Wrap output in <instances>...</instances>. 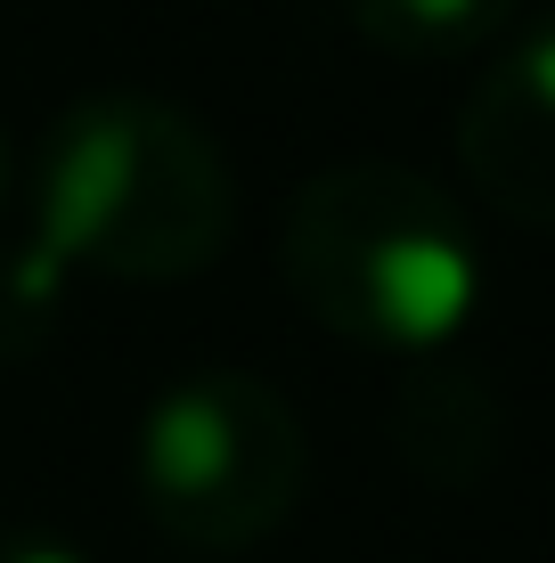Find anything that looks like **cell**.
Returning a JSON list of instances; mask_svg holds the SVG:
<instances>
[{
	"mask_svg": "<svg viewBox=\"0 0 555 563\" xmlns=\"http://www.w3.org/2000/svg\"><path fill=\"white\" fill-rule=\"evenodd\" d=\"M392 441L417 474L433 482H466L482 474L490 450H499V409L474 376H417L392 409Z\"/></svg>",
	"mask_w": 555,
	"mask_h": 563,
	"instance_id": "5",
	"label": "cell"
},
{
	"mask_svg": "<svg viewBox=\"0 0 555 563\" xmlns=\"http://www.w3.org/2000/svg\"><path fill=\"white\" fill-rule=\"evenodd\" d=\"M311 441L278 384L245 367H197L140 424V507L197 555H237L295 515Z\"/></svg>",
	"mask_w": 555,
	"mask_h": 563,
	"instance_id": "3",
	"label": "cell"
},
{
	"mask_svg": "<svg viewBox=\"0 0 555 563\" xmlns=\"http://www.w3.org/2000/svg\"><path fill=\"white\" fill-rule=\"evenodd\" d=\"M237 197H229L221 147L197 114L99 90L74 99L33 147L25 238L66 278H188L229 245Z\"/></svg>",
	"mask_w": 555,
	"mask_h": 563,
	"instance_id": "1",
	"label": "cell"
},
{
	"mask_svg": "<svg viewBox=\"0 0 555 563\" xmlns=\"http://www.w3.org/2000/svg\"><path fill=\"white\" fill-rule=\"evenodd\" d=\"M0 188H9V155H0Z\"/></svg>",
	"mask_w": 555,
	"mask_h": 563,
	"instance_id": "9",
	"label": "cell"
},
{
	"mask_svg": "<svg viewBox=\"0 0 555 563\" xmlns=\"http://www.w3.org/2000/svg\"><path fill=\"white\" fill-rule=\"evenodd\" d=\"M278 262L328 335L376 352H433L482 302V254L457 197L385 155L311 172L286 205Z\"/></svg>",
	"mask_w": 555,
	"mask_h": 563,
	"instance_id": "2",
	"label": "cell"
},
{
	"mask_svg": "<svg viewBox=\"0 0 555 563\" xmlns=\"http://www.w3.org/2000/svg\"><path fill=\"white\" fill-rule=\"evenodd\" d=\"M0 563H90L74 539L57 531H25V522H0Z\"/></svg>",
	"mask_w": 555,
	"mask_h": 563,
	"instance_id": "8",
	"label": "cell"
},
{
	"mask_svg": "<svg viewBox=\"0 0 555 563\" xmlns=\"http://www.w3.org/2000/svg\"><path fill=\"white\" fill-rule=\"evenodd\" d=\"M457 164L490 212L555 229V16L490 57L457 114Z\"/></svg>",
	"mask_w": 555,
	"mask_h": 563,
	"instance_id": "4",
	"label": "cell"
},
{
	"mask_svg": "<svg viewBox=\"0 0 555 563\" xmlns=\"http://www.w3.org/2000/svg\"><path fill=\"white\" fill-rule=\"evenodd\" d=\"M352 25L368 33L385 57L433 66V57H474L514 25L523 0H343Z\"/></svg>",
	"mask_w": 555,
	"mask_h": 563,
	"instance_id": "6",
	"label": "cell"
},
{
	"mask_svg": "<svg viewBox=\"0 0 555 563\" xmlns=\"http://www.w3.org/2000/svg\"><path fill=\"white\" fill-rule=\"evenodd\" d=\"M57 302H66V269H57L33 238L0 245V360L33 352V343L49 335Z\"/></svg>",
	"mask_w": 555,
	"mask_h": 563,
	"instance_id": "7",
	"label": "cell"
}]
</instances>
